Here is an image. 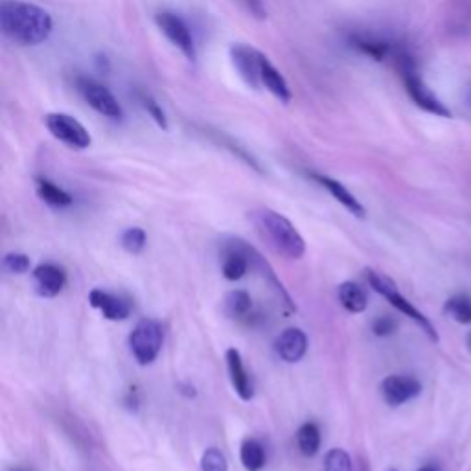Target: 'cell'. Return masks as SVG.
I'll use <instances>...</instances> for the list:
<instances>
[{"mask_svg": "<svg viewBox=\"0 0 471 471\" xmlns=\"http://www.w3.org/2000/svg\"><path fill=\"white\" fill-rule=\"evenodd\" d=\"M52 28L50 13L36 4L21 3V0L0 3V29L17 45L38 46L50 38Z\"/></svg>", "mask_w": 471, "mask_h": 471, "instance_id": "1", "label": "cell"}, {"mask_svg": "<svg viewBox=\"0 0 471 471\" xmlns=\"http://www.w3.org/2000/svg\"><path fill=\"white\" fill-rule=\"evenodd\" d=\"M253 223L262 238L286 258L299 260L306 253V243L300 232L288 217L271 210V208H258L253 214Z\"/></svg>", "mask_w": 471, "mask_h": 471, "instance_id": "2", "label": "cell"}, {"mask_svg": "<svg viewBox=\"0 0 471 471\" xmlns=\"http://www.w3.org/2000/svg\"><path fill=\"white\" fill-rule=\"evenodd\" d=\"M394 59H396V65L400 69V74H401L405 90H407V94H409V98L422 111H425L429 114L441 116V118H451V111L446 107V104L436 97V94L425 85V81L418 74L415 59L411 57V54L407 52L405 48H400L398 54L394 55Z\"/></svg>", "mask_w": 471, "mask_h": 471, "instance_id": "3", "label": "cell"}, {"mask_svg": "<svg viewBox=\"0 0 471 471\" xmlns=\"http://www.w3.org/2000/svg\"><path fill=\"white\" fill-rule=\"evenodd\" d=\"M366 280H368V284H370V288L375 291V293H380L382 297H385L400 313H403V315L405 317H409V319H413L433 341H438V333H436V330H434V326L431 324V321L424 315V313L420 311V309H416L415 306H413V302H409V300H407L400 291H398V288H396V284H394V282L389 278V276H385V274H382V273H378V271H372V269H366Z\"/></svg>", "mask_w": 471, "mask_h": 471, "instance_id": "4", "label": "cell"}, {"mask_svg": "<svg viewBox=\"0 0 471 471\" xmlns=\"http://www.w3.org/2000/svg\"><path fill=\"white\" fill-rule=\"evenodd\" d=\"M164 330L161 323L142 319L130 335V349L140 365H151L163 350Z\"/></svg>", "mask_w": 471, "mask_h": 471, "instance_id": "5", "label": "cell"}, {"mask_svg": "<svg viewBox=\"0 0 471 471\" xmlns=\"http://www.w3.org/2000/svg\"><path fill=\"white\" fill-rule=\"evenodd\" d=\"M45 125L54 139L72 149H87L92 144L90 133L74 116L65 113H50L45 116Z\"/></svg>", "mask_w": 471, "mask_h": 471, "instance_id": "6", "label": "cell"}, {"mask_svg": "<svg viewBox=\"0 0 471 471\" xmlns=\"http://www.w3.org/2000/svg\"><path fill=\"white\" fill-rule=\"evenodd\" d=\"M76 87H78V92L81 94V98L97 113H100L111 120H122L123 118L122 105L114 98V94L107 87H104L102 83L94 81L90 78H78Z\"/></svg>", "mask_w": 471, "mask_h": 471, "instance_id": "7", "label": "cell"}, {"mask_svg": "<svg viewBox=\"0 0 471 471\" xmlns=\"http://www.w3.org/2000/svg\"><path fill=\"white\" fill-rule=\"evenodd\" d=\"M155 22L159 26V29L166 36V39L181 50V54L188 59V61H196L198 59V50H196V43L192 38V31L188 28V24L175 13L170 12H163V13H156L155 15Z\"/></svg>", "mask_w": 471, "mask_h": 471, "instance_id": "8", "label": "cell"}, {"mask_svg": "<svg viewBox=\"0 0 471 471\" xmlns=\"http://www.w3.org/2000/svg\"><path fill=\"white\" fill-rule=\"evenodd\" d=\"M231 61L234 69L238 71L240 78L250 87V88H262V80H260V74H262V63L265 59V55L257 50L255 46L250 45H232L231 50Z\"/></svg>", "mask_w": 471, "mask_h": 471, "instance_id": "9", "label": "cell"}, {"mask_svg": "<svg viewBox=\"0 0 471 471\" xmlns=\"http://www.w3.org/2000/svg\"><path fill=\"white\" fill-rule=\"evenodd\" d=\"M382 396L387 405L400 407L415 400L422 392V383L411 375H389L380 385Z\"/></svg>", "mask_w": 471, "mask_h": 471, "instance_id": "10", "label": "cell"}, {"mask_svg": "<svg viewBox=\"0 0 471 471\" xmlns=\"http://www.w3.org/2000/svg\"><path fill=\"white\" fill-rule=\"evenodd\" d=\"M274 350L278 357L286 363H297L306 356L307 337L299 328H288L274 341Z\"/></svg>", "mask_w": 471, "mask_h": 471, "instance_id": "11", "label": "cell"}, {"mask_svg": "<svg viewBox=\"0 0 471 471\" xmlns=\"http://www.w3.org/2000/svg\"><path fill=\"white\" fill-rule=\"evenodd\" d=\"M88 302L92 307L100 309L109 321H125L131 315V304L128 300L102 290H92L88 293Z\"/></svg>", "mask_w": 471, "mask_h": 471, "instance_id": "12", "label": "cell"}, {"mask_svg": "<svg viewBox=\"0 0 471 471\" xmlns=\"http://www.w3.org/2000/svg\"><path fill=\"white\" fill-rule=\"evenodd\" d=\"M34 282L38 295L45 299L57 297L67 284V274L54 264H43L34 271Z\"/></svg>", "mask_w": 471, "mask_h": 471, "instance_id": "13", "label": "cell"}, {"mask_svg": "<svg viewBox=\"0 0 471 471\" xmlns=\"http://www.w3.org/2000/svg\"><path fill=\"white\" fill-rule=\"evenodd\" d=\"M350 45L361 52L363 55L374 59V61H385L389 55H396L400 46L392 45L389 39H383L380 36L374 34H352L350 36Z\"/></svg>", "mask_w": 471, "mask_h": 471, "instance_id": "14", "label": "cell"}, {"mask_svg": "<svg viewBox=\"0 0 471 471\" xmlns=\"http://www.w3.org/2000/svg\"><path fill=\"white\" fill-rule=\"evenodd\" d=\"M311 179L319 182L323 188H326V190L332 194V198L337 199L344 208H347L350 214H354L356 217L363 219L366 215L365 206L359 203V199L342 182H339L328 175H319V173H311Z\"/></svg>", "mask_w": 471, "mask_h": 471, "instance_id": "15", "label": "cell"}, {"mask_svg": "<svg viewBox=\"0 0 471 471\" xmlns=\"http://www.w3.org/2000/svg\"><path fill=\"white\" fill-rule=\"evenodd\" d=\"M227 365H229V374H231V382H232V387L236 391V394L248 401L250 398H253L255 391H253V383H250V378L248 374L243 366V359H241V354L236 350V349H229L227 350Z\"/></svg>", "mask_w": 471, "mask_h": 471, "instance_id": "16", "label": "cell"}, {"mask_svg": "<svg viewBox=\"0 0 471 471\" xmlns=\"http://www.w3.org/2000/svg\"><path fill=\"white\" fill-rule=\"evenodd\" d=\"M260 80H262V87L267 88L276 100H280L282 104H290L291 102L293 94H291V88H290L286 78L276 71V67L273 65V63L267 57L262 63Z\"/></svg>", "mask_w": 471, "mask_h": 471, "instance_id": "17", "label": "cell"}, {"mask_svg": "<svg viewBox=\"0 0 471 471\" xmlns=\"http://www.w3.org/2000/svg\"><path fill=\"white\" fill-rule=\"evenodd\" d=\"M247 253H248V247L245 248H240L236 245H231V248L225 253V258H223V276L227 280H240L245 276L247 269H248V258H247Z\"/></svg>", "mask_w": 471, "mask_h": 471, "instance_id": "18", "label": "cell"}, {"mask_svg": "<svg viewBox=\"0 0 471 471\" xmlns=\"http://www.w3.org/2000/svg\"><path fill=\"white\" fill-rule=\"evenodd\" d=\"M337 295H339V302L342 304V307L350 313H361L368 306L366 293L357 284H354V282H342V284L339 286Z\"/></svg>", "mask_w": 471, "mask_h": 471, "instance_id": "19", "label": "cell"}, {"mask_svg": "<svg viewBox=\"0 0 471 471\" xmlns=\"http://www.w3.org/2000/svg\"><path fill=\"white\" fill-rule=\"evenodd\" d=\"M297 446L304 457H315L321 450V431L313 422H306L297 431Z\"/></svg>", "mask_w": 471, "mask_h": 471, "instance_id": "20", "label": "cell"}, {"mask_svg": "<svg viewBox=\"0 0 471 471\" xmlns=\"http://www.w3.org/2000/svg\"><path fill=\"white\" fill-rule=\"evenodd\" d=\"M38 196L50 206H71L72 205V196L69 192L63 190L57 184H54L48 179H38Z\"/></svg>", "mask_w": 471, "mask_h": 471, "instance_id": "21", "label": "cell"}, {"mask_svg": "<svg viewBox=\"0 0 471 471\" xmlns=\"http://www.w3.org/2000/svg\"><path fill=\"white\" fill-rule=\"evenodd\" d=\"M241 464L247 471H262L265 466V450L258 441H245L240 450Z\"/></svg>", "mask_w": 471, "mask_h": 471, "instance_id": "22", "label": "cell"}, {"mask_svg": "<svg viewBox=\"0 0 471 471\" xmlns=\"http://www.w3.org/2000/svg\"><path fill=\"white\" fill-rule=\"evenodd\" d=\"M444 311L451 319H455L460 324H471V299L467 295H455L451 297L446 306Z\"/></svg>", "mask_w": 471, "mask_h": 471, "instance_id": "23", "label": "cell"}, {"mask_svg": "<svg viewBox=\"0 0 471 471\" xmlns=\"http://www.w3.org/2000/svg\"><path fill=\"white\" fill-rule=\"evenodd\" d=\"M250 297L247 291L243 290H236V291H231L227 297H225V311L229 317H243L247 315V311L250 309Z\"/></svg>", "mask_w": 471, "mask_h": 471, "instance_id": "24", "label": "cell"}, {"mask_svg": "<svg viewBox=\"0 0 471 471\" xmlns=\"http://www.w3.org/2000/svg\"><path fill=\"white\" fill-rule=\"evenodd\" d=\"M120 241H122V247L128 250V253L139 255V253H142V248L146 247V232L142 229H139V227H131L128 231H123Z\"/></svg>", "mask_w": 471, "mask_h": 471, "instance_id": "25", "label": "cell"}, {"mask_svg": "<svg viewBox=\"0 0 471 471\" xmlns=\"http://www.w3.org/2000/svg\"><path fill=\"white\" fill-rule=\"evenodd\" d=\"M324 471H352V458L344 450H330L324 458Z\"/></svg>", "mask_w": 471, "mask_h": 471, "instance_id": "26", "label": "cell"}, {"mask_svg": "<svg viewBox=\"0 0 471 471\" xmlns=\"http://www.w3.org/2000/svg\"><path fill=\"white\" fill-rule=\"evenodd\" d=\"M139 102H140V105L147 111V114L153 118V122H155L156 125H159V128H161L163 131H168V118H166L163 107H161L159 104H156V102L149 97V94H144V92L139 94Z\"/></svg>", "mask_w": 471, "mask_h": 471, "instance_id": "27", "label": "cell"}, {"mask_svg": "<svg viewBox=\"0 0 471 471\" xmlns=\"http://www.w3.org/2000/svg\"><path fill=\"white\" fill-rule=\"evenodd\" d=\"M201 471H229L225 455L215 448L206 450L201 457Z\"/></svg>", "mask_w": 471, "mask_h": 471, "instance_id": "28", "label": "cell"}, {"mask_svg": "<svg viewBox=\"0 0 471 471\" xmlns=\"http://www.w3.org/2000/svg\"><path fill=\"white\" fill-rule=\"evenodd\" d=\"M4 269L13 274H22L29 269V258L21 253H10L4 257Z\"/></svg>", "mask_w": 471, "mask_h": 471, "instance_id": "29", "label": "cell"}, {"mask_svg": "<svg viewBox=\"0 0 471 471\" xmlns=\"http://www.w3.org/2000/svg\"><path fill=\"white\" fill-rule=\"evenodd\" d=\"M398 330V323L392 317H378L372 324V332L378 337L392 335Z\"/></svg>", "mask_w": 471, "mask_h": 471, "instance_id": "30", "label": "cell"}, {"mask_svg": "<svg viewBox=\"0 0 471 471\" xmlns=\"http://www.w3.org/2000/svg\"><path fill=\"white\" fill-rule=\"evenodd\" d=\"M241 3L245 4L247 12L253 17H257L260 21H264L267 17V10H265L264 0H241Z\"/></svg>", "mask_w": 471, "mask_h": 471, "instance_id": "31", "label": "cell"}, {"mask_svg": "<svg viewBox=\"0 0 471 471\" xmlns=\"http://www.w3.org/2000/svg\"><path fill=\"white\" fill-rule=\"evenodd\" d=\"M97 67H98V71L100 72H104V74H107L109 71H111V65H109V59L105 57V55H97Z\"/></svg>", "mask_w": 471, "mask_h": 471, "instance_id": "32", "label": "cell"}, {"mask_svg": "<svg viewBox=\"0 0 471 471\" xmlns=\"http://www.w3.org/2000/svg\"><path fill=\"white\" fill-rule=\"evenodd\" d=\"M466 104H467V107L471 109V87L466 90Z\"/></svg>", "mask_w": 471, "mask_h": 471, "instance_id": "33", "label": "cell"}, {"mask_svg": "<svg viewBox=\"0 0 471 471\" xmlns=\"http://www.w3.org/2000/svg\"><path fill=\"white\" fill-rule=\"evenodd\" d=\"M416 471H438L434 466H422L420 469H416Z\"/></svg>", "mask_w": 471, "mask_h": 471, "instance_id": "34", "label": "cell"}, {"mask_svg": "<svg viewBox=\"0 0 471 471\" xmlns=\"http://www.w3.org/2000/svg\"><path fill=\"white\" fill-rule=\"evenodd\" d=\"M467 349H469V352H471V332H469V335H467Z\"/></svg>", "mask_w": 471, "mask_h": 471, "instance_id": "35", "label": "cell"}, {"mask_svg": "<svg viewBox=\"0 0 471 471\" xmlns=\"http://www.w3.org/2000/svg\"><path fill=\"white\" fill-rule=\"evenodd\" d=\"M13 471H22V469H13Z\"/></svg>", "mask_w": 471, "mask_h": 471, "instance_id": "36", "label": "cell"}]
</instances>
